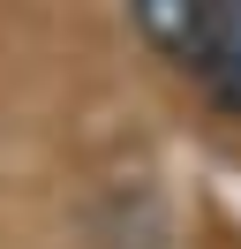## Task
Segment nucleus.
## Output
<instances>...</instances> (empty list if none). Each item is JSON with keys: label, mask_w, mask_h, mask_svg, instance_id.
<instances>
[{"label": "nucleus", "mask_w": 241, "mask_h": 249, "mask_svg": "<svg viewBox=\"0 0 241 249\" xmlns=\"http://www.w3.org/2000/svg\"><path fill=\"white\" fill-rule=\"evenodd\" d=\"M128 23L166 68L204 83L219 113H241V8L234 0H128Z\"/></svg>", "instance_id": "1"}, {"label": "nucleus", "mask_w": 241, "mask_h": 249, "mask_svg": "<svg viewBox=\"0 0 241 249\" xmlns=\"http://www.w3.org/2000/svg\"><path fill=\"white\" fill-rule=\"evenodd\" d=\"M234 8H241V0H234Z\"/></svg>", "instance_id": "2"}]
</instances>
